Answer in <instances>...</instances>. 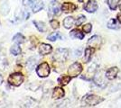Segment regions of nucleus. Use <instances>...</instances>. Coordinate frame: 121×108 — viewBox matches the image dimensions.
I'll return each instance as SVG.
<instances>
[{"label":"nucleus","instance_id":"nucleus-1","mask_svg":"<svg viewBox=\"0 0 121 108\" xmlns=\"http://www.w3.org/2000/svg\"><path fill=\"white\" fill-rule=\"evenodd\" d=\"M104 99L95 95H87L82 99V104L86 106H94L101 103Z\"/></svg>","mask_w":121,"mask_h":108},{"label":"nucleus","instance_id":"nucleus-2","mask_svg":"<svg viewBox=\"0 0 121 108\" xmlns=\"http://www.w3.org/2000/svg\"><path fill=\"white\" fill-rule=\"evenodd\" d=\"M24 5L30 7L34 13H36L43 8V3L39 0H25Z\"/></svg>","mask_w":121,"mask_h":108},{"label":"nucleus","instance_id":"nucleus-3","mask_svg":"<svg viewBox=\"0 0 121 108\" xmlns=\"http://www.w3.org/2000/svg\"><path fill=\"white\" fill-rule=\"evenodd\" d=\"M25 77L20 73H14L10 75V77H8V83L14 86V87H19L22 83L24 82Z\"/></svg>","mask_w":121,"mask_h":108},{"label":"nucleus","instance_id":"nucleus-4","mask_svg":"<svg viewBox=\"0 0 121 108\" xmlns=\"http://www.w3.org/2000/svg\"><path fill=\"white\" fill-rule=\"evenodd\" d=\"M68 50L64 49V48H59L55 52L54 54V60L58 62H64L68 58Z\"/></svg>","mask_w":121,"mask_h":108},{"label":"nucleus","instance_id":"nucleus-5","mask_svg":"<svg viewBox=\"0 0 121 108\" xmlns=\"http://www.w3.org/2000/svg\"><path fill=\"white\" fill-rule=\"evenodd\" d=\"M37 75L40 77H46L50 74V67L46 62H43L36 68Z\"/></svg>","mask_w":121,"mask_h":108},{"label":"nucleus","instance_id":"nucleus-6","mask_svg":"<svg viewBox=\"0 0 121 108\" xmlns=\"http://www.w3.org/2000/svg\"><path fill=\"white\" fill-rule=\"evenodd\" d=\"M82 71V66L79 62H75L73 64H71L68 68V74L71 77H77L78 75H80Z\"/></svg>","mask_w":121,"mask_h":108},{"label":"nucleus","instance_id":"nucleus-7","mask_svg":"<svg viewBox=\"0 0 121 108\" xmlns=\"http://www.w3.org/2000/svg\"><path fill=\"white\" fill-rule=\"evenodd\" d=\"M60 7L59 3L53 0L50 3V5H49V16L52 17V16H55V15H58L60 13Z\"/></svg>","mask_w":121,"mask_h":108},{"label":"nucleus","instance_id":"nucleus-8","mask_svg":"<svg viewBox=\"0 0 121 108\" xmlns=\"http://www.w3.org/2000/svg\"><path fill=\"white\" fill-rule=\"evenodd\" d=\"M88 44L90 45V47L92 48H99L101 45V38L98 35L92 36L91 39L88 41Z\"/></svg>","mask_w":121,"mask_h":108},{"label":"nucleus","instance_id":"nucleus-9","mask_svg":"<svg viewBox=\"0 0 121 108\" xmlns=\"http://www.w3.org/2000/svg\"><path fill=\"white\" fill-rule=\"evenodd\" d=\"M84 9H85L87 12H89V13H94V12H96L97 9H98V4H97L96 1L91 0V1H89L85 5Z\"/></svg>","mask_w":121,"mask_h":108},{"label":"nucleus","instance_id":"nucleus-10","mask_svg":"<svg viewBox=\"0 0 121 108\" xmlns=\"http://www.w3.org/2000/svg\"><path fill=\"white\" fill-rule=\"evenodd\" d=\"M52 51V48L49 44H46V43H42L40 44V46L38 48V52L41 55H46V54H49Z\"/></svg>","mask_w":121,"mask_h":108},{"label":"nucleus","instance_id":"nucleus-11","mask_svg":"<svg viewBox=\"0 0 121 108\" xmlns=\"http://www.w3.org/2000/svg\"><path fill=\"white\" fill-rule=\"evenodd\" d=\"M118 71H119V69H118L117 67H112L107 70L105 76H106V77L108 78V79L112 80V79H114V78L117 77V75Z\"/></svg>","mask_w":121,"mask_h":108},{"label":"nucleus","instance_id":"nucleus-12","mask_svg":"<svg viewBox=\"0 0 121 108\" xmlns=\"http://www.w3.org/2000/svg\"><path fill=\"white\" fill-rule=\"evenodd\" d=\"M64 94L65 93H64V90L62 88L57 87L52 91V98L53 99H60L64 96Z\"/></svg>","mask_w":121,"mask_h":108},{"label":"nucleus","instance_id":"nucleus-13","mask_svg":"<svg viewBox=\"0 0 121 108\" xmlns=\"http://www.w3.org/2000/svg\"><path fill=\"white\" fill-rule=\"evenodd\" d=\"M75 9L76 5L72 3H63V5H61V10L64 13H72Z\"/></svg>","mask_w":121,"mask_h":108},{"label":"nucleus","instance_id":"nucleus-14","mask_svg":"<svg viewBox=\"0 0 121 108\" xmlns=\"http://www.w3.org/2000/svg\"><path fill=\"white\" fill-rule=\"evenodd\" d=\"M37 61H38V58H37V57L36 56L32 57V58H30V59L27 60L26 66H27V68H28L30 70H33V69L35 68L36 65H37Z\"/></svg>","mask_w":121,"mask_h":108},{"label":"nucleus","instance_id":"nucleus-15","mask_svg":"<svg viewBox=\"0 0 121 108\" xmlns=\"http://www.w3.org/2000/svg\"><path fill=\"white\" fill-rule=\"evenodd\" d=\"M74 23H75V20L73 19V17L68 16L63 20V25H64L66 29H70V28H71L72 26L74 25Z\"/></svg>","mask_w":121,"mask_h":108},{"label":"nucleus","instance_id":"nucleus-16","mask_svg":"<svg viewBox=\"0 0 121 108\" xmlns=\"http://www.w3.org/2000/svg\"><path fill=\"white\" fill-rule=\"evenodd\" d=\"M94 52H95V49L92 48V47H88V48L86 49L85 50V61L86 62H89L91 60V56H92V54L94 53Z\"/></svg>","mask_w":121,"mask_h":108},{"label":"nucleus","instance_id":"nucleus-17","mask_svg":"<svg viewBox=\"0 0 121 108\" xmlns=\"http://www.w3.org/2000/svg\"><path fill=\"white\" fill-rule=\"evenodd\" d=\"M71 36L72 38H75V39H80V40H82L83 38H84V34L81 32L80 30H72L71 32Z\"/></svg>","mask_w":121,"mask_h":108},{"label":"nucleus","instance_id":"nucleus-18","mask_svg":"<svg viewBox=\"0 0 121 108\" xmlns=\"http://www.w3.org/2000/svg\"><path fill=\"white\" fill-rule=\"evenodd\" d=\"M34 24L36 26V28L39 30L41 32H44L46 31V26L45 24L43 22H37V21H34Z\"/></svg>","mask_w":121,"mask_h":108},{"label":"nucleus","instance_id":"nucleus-19","mask_svg":"<svg viewBox=\"0 0 121 108\" xmlns=\"http://www.w3.org/2000/svg\"><path fill=\"white\" fill-rule=\"evenodd\" d=\"M71 77L69 75V76H61L60 77H59V79H58V81L60 83L61 86H65L67 85L68 83L71 81Z\"/></svg>","mask_w":121,"mask_h":108},{"label":"nucleus","instance_id":"nucleus-20","mask_svg":"<svg viewBox=\"0 0 121 108\" xmlns=\"http://www.w3.org/2000/svg\"><path fill=\"white\" fill-rule=\"evenodd\" d=\"M108 27L109 29H114V30H117L119 28V25L117 24L116 19H110L108 23Z\"/></svg>","mask_w":121,"mask_h":108},{"label":"nucleus","instance_id":"nucleus-21","mask_svg":"<svg viewBox=\"0 0 121 108\" xmlns=\"http://www.w3.org/2000/svg\"><path fill=\"white\" fill-rule=\"evenodd\" d=\"M120 0H107V3L109 6L111 10H115L117 7V5L119 3Z\"/></svg>","mask_w":121,"mask_h":108},{"label":"nucleus","instance_id":"nucleus-22","mask_svg":"<svg viewBox=\"0 0 121 108\" xmlns=\"http://www.w3.org/2000/svg\"><path fill=\"white\" fill-rule=\"evenodd\" d=\"M25 41V37L22 35L21 33H17L13 37V41H15L16 43H22Z\"/></svg>","mask_w":121,"mask_h":108},{"label":"nucleus","instance_id":"nucleus-23","mask_svg":"<svg viewBox=\"0 0 121 108\" xmlns=\"http://www.w3.org/2000/svg\"><path fill=\"white\" fill-rule=\"evenodd\" d=\"M60 38H61V36H60L59 32H52V33H51L50 35L48 36V40L52 41H54L56 40H58V39H60Z\"/></svg>","mask_w":121,"mask_h":108},{"label":"nucleus","instance_id":"nucleus-24","mask_svg":"<svg viewBox=\"0 0 121 108\" xmlns=\"http://www.w3.org/2000/svg\"><path fill=\"white\" fill-rule=\"evenodd\" d=\"M10 52L13 54V55H15V56H16V55H19V54L21 53L20 47L18 46V45H14V46L10 49Z\"/></svg>","mask_w":121,"mask_h":108},{"label":"nucleus","instance_id":"nucleus-25","mask_svg":"<svg viewBox=\"0 0 121 108\" xmlns=\"http://www.w3.org/2000/svg\"><path fill=\"white\" fill-rule=\"evenodd\" d=\"M85 20H86L85 16H79V18H77V21L75 22L76 25H81L83 22H85Z\"/></svg>","mask_w":121,"mask_h":108},{"label":"nucleus","instance_id":"nucleus-26","mask_svg":"<svg viewBox=\"0 0 121 108\" xmlns=\"http://www.w3.org/2000/svg\"><path fill=\"white\" fill-rule=\"evenodd\" d=\"M82 29H83L84 32L89 33V32H91V29H92V25H91V24H85V25L82 27Z\"/></svg>","mask_w":121,"mask_h":108},{"label":"nucleus","instance_id":"nucleus-27","mask_svg":"<svg viewBox=\"0 0 121 108\" xmlns=\"http://www.w3.org/2000/svg\"><path fill=\"white\" fill-rule=\"evenodd\" d=\"M51 24V26H52V28H53V29H57V28H59V22L57 20H52L50 22Z\"/></svg>","mask_w":121,"mask_h":108},{"label":"nucleus","instance_id":"nucleus-28","mask_svg":"<svg viewBox=\"0 0 121 108\" xmlns=\"http://www.w3.org/2000/svg\"><path fill=\"white\" fill-rule=\"evenodd\" d=\"M117 18H118V21H119V23L121 24V14H118V15H117Z\"/></svg>","mask_w":121,"mask_h":108},{"label":"nucleus","instance_id":"nucleus-29","mask_svg":"<svg viewBox=\"0 0 121 108\" xmlns=\"http://www.w3.org/2000/svg\"><path fill=\"white\" fill-rule=\"evenodd\" d=\"M3 82V77H2V76L0 75V85H1V83Z\"/></svg>","mask_w":121,"mask_h":108},{"label":"nucleus","instance_id":"nucleus-30","mask_svg":"<svg viewBox=\"0 0 121 108\" xmlns=\"http://www.w3.org/2000/svg\"><path fill=\"white\" fill-rule=\"evenodd\" d=\"M78 1H79V2H83L84 0H78Z\"/></svg>","mask_w":121,"mask_h":108},{"label":"nucleus","instance_id":"nucleus-31","mask_svg":"<svg viewBox=\"0 0 121 108\" xmlns=\"http://www.w3.org/2000/svg\"><path fill=\"white\" fill-rule=\"evenodd\" d=\"M119 9L121 10V5H120V6H119Z\"/></svg>","mask_w":121,"mask_h":108}]
</instances>
